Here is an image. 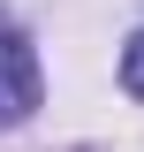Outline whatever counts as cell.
Wrapping results in <instances>:
<instances>
[{
  "instance_id": "obj_2",
  "label": "cell",
  "mask_w": 144,
  "mask_h": 152,
  "mask_svg": "<svg viewBox=\"0 0 144 152\" xmlns=\"http://www.w3.org/2000/svg\"><path fill=\"white\" fill-rule=\"evenodd\" d=\"M121 84H129V99H144V31L121 46Z\"/></svg>"
},
{
  "instance_id": "obj_1",
  "label": "cell",
  "mask_w": 144,
  "mask_h": 152,
  "mask_svg": "<svg viewBox=\"0 0 144 152\" xmlns=\"http://www.w3.org/2000/svg\"><path fill=\"white\" fill-rule=\"evenodd\" d=\"M38 53L31 38L15 31V23H0V129H15V122H31L38 114Z\"/></svg>"
}]
</instances>
